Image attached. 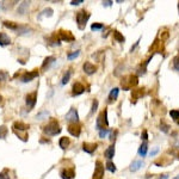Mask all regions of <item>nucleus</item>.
<instances>
[{
	"instance_id": "nucleus-45",
	"label": "nucleus",
	"mask_w": 179,
	"mask_h": 179,
	"mask_svg": "<svg viewBox=\"0 0 179 179\" xmlns=\"http://www.w3.org/2000/svg\"><path fill=\"white\" fill-rule=\"evenodd\" d=\"M2 103H4V99H2V97H1V96H0V106H1V105H2Z\"/></svg>"
},
{
	"instance_id": "nucleus-32",
	"label": "nucleus",
	"mask_w": 179,
	"mask_h": 179,
	"mask_svg": "<svg viewBox=\"0 0 179 179\" xmlns=\"http://www.w3.org/2000/svg\"><path fill=\"white\" fill-rule=\"evenodd\" d=\"M0 179H10L9 169H4V171L0 173Z\"/></svg>"
},
{
	"instance_id": "nucleus-8",
	"label": "nucleus",
	"mask_w": 179,
	"mask_h": 179,
	"mask_svg": "<svg viewBox=\"0 0 179 179\" xmlns=\"http://www.w3.org/2000/svg\"><path fill=\"white\" fill-rule=\"evenodd\" d=\"M59 37H60V40L61 41H67V42H72V41H74L75 40V37L73 36V34L70 32V31H67V30H63V29H61L59 32Z\"/></svg>"
},
{
	"instance_id": "nucleus-33",
	"label": "nucleus",
	"mask_w": 179,
	"mask_h": 179,
	"mask_svg": "<svg viewBox=\"0 0 179 179\" xmlns=\"http://www.w3.org/2000/svg\"><path fill=\"white\" fill-rule=\"evenodd\" d=\"M101 28H103V24L101 23H94V24H92L91 25V29L94 31V30H101Z\"/></svg>"
},
{
	"instance_id": "nucleus-30",
	"label": "nucleus",
	"mask_w": 179,
	"mask_h": 179,
	"mask_svg": "<svg viewBox=\"0 0 179 179\" xmlns=\"http://www.w3.org/2000/svg\"><path fill=\"white\" fill-rule=\"evenodd\" d=\"M169 116H171L173 120L177 121V120H179V111L178 110H171V111H169Z\"/></svg>"
},
{
	"instance_id": "nucleus-23",
	"label": "nucleus",
	"mask_w": 179,
	"mask_h": 179,
	"mask_svg": "<svg viewBox=\"0 0 179 179\" xmlns=\"http://www.w3.org/2000/svg\"><path fill=\"white\" fill-rule=\"evenodd\" d=\"M115 155V146H110L106 150H105V158L108 159H112Z\"/></svg>"
},
{
	"instance_id": "nucleus-27",
	"label": "nucleus",
	"mask_w": 179,
	"mask_h": 179,
	"mask_svg": "<svg viewBox=\"0 0 179 179\" xmlns=\"http://www.w3.org/2000/svg\"><path fill=\"white\" fill-rule=\"evenodd\" d=\"M147 149H148V148H147V143H146V142H143L142 145L140 146V149H139V154H140L141 157L145 158L146 154H147Z\"/></svg>"
},
{
	"instance_id": "nucleus-22",
	"label": "nucleus",
	"mask_w": 179,
	"mask_h": 179,
	"mask_svg": "<svg viewBox=\"0 0 179 179\" xmlns=\"http://www.w3.org/2000/svg\"><path fill=\"white\" fill-rule=\"evenodd\" d=\"M70 143V141H69V139L66 137V136H63V137H61L60 139V141H59V146L62 148V149H66Z\"/></svg>"
},
{
	"instance_id": "nucleus-35",
	"label": "nucleus",
	"mask_w": 179,
	"mask_h": 179,
	"mask_svg": "<svg viewBox=\"0 0 179 179\" xmlns=\"http://www.w3.org/2000/svg\"><path fill=\"white\" fill-rule=\"evenodd\" d=\"M173 68L177 69L179 72V56H176V57L173 59Z\"/></svg>"
},
{
	"instance_id": "nucleus-29",
	"label": "nucleus",
	"mask_w": 179,
	"mask_h": 179,
	"mask_svg": "<svg viewBox=\"0 0 179 179\" xmlns=\"http://www.w3.org/2000/svg\"><path fill=\"white\" fill-rule=\"evenodd\" d=\"M69 79H70V72L67 70V72L65 73V75H63L62 80H61V84H62V85H66L68 81H69Z\"/></svg>"
},
{
	"instance_id": "nucleus-44",
	"label": "nucleus",
	"mask_w": 179,
	"mask_h": 179,
	"mask_svg": "<svg viewBox=\"0 0 179 179\" xmlns=\"http://www.w3.org/2000/svg\"><path fill=\"white\" fill-rule=\"evenodd\" d=\"M112 4V1H103V5L104 6H110Z\"/></svg>"
},
{
	"instance_id": "nucleus-40",
	"label": "nucleus",
	"mask_w": 179,
	"mask_h": 179,
	"mask_svg": "<svg viewBox=\"0 0 179 179\" xmlns=\"http://www.w3.org/2000/svg\"><path fill=\"white\" fill-rule=\"evenodd\" d=\"M141 137H142L143 141L148 140V133H147V130H143V133H142V135H141Z\"/></svg>"
},
{
	"instance_id": "nucleus-46",
	"label": "nucleus",
	"mask_w": 179,
	"mask_h": 179,
	"mask_svg": "<svg viewBox=\"0 0 179 179\" xmlns=\"http://www.w3.org/2000/svg\"><path fill=\"white\" fill-rule=\"evenodd\" d=\"M177 123H178V124H179V120H177Z\"/></svg>"
},
{
	"instance_id": "nucleus-13",
	"label": "nucleus",
	"mask_w": 179,
	"mask_h": 179,
	"mask_svg": "<svg viewBox=\"0 0 179 179\" xmlns=\"http://www.w3.org/2000/svg\"><path fill=\"white\" fill-rule=\"evenodd\" d=\"M84 92H85V86L81 82H75L73 85V89H72V94L73 96H80Z\"/></svg>"
},
{
	"instance_id": "nucleus-24",
	"label": "nucleus",
	"mask_w": 179,
	"mask_h": 179,
	"mask_svg": "<svg viewBox=\"0 0 179 179\" xmlns=\"http://www.w3.org/2000/svg\"><path fill=\"white\" fill-rule=\"evenodd\" d=\"M142 165H143L142 161H134V162L130 165V171H131V172H135V171L140 169V167H142Z\"/></svg>"
},
{
	"instance_id": "nucleus-37",
	"label": "nucleus",
	"mask_w": 179,
	"mask_h": 179,
	"mask_svg": "<svg viewBox=\"0 0 179 179\" xmlns=\"http://www.w3.org/2000/svg\"><path fill=\"white\" fill-rule=\"evenodd\" d=\"M25 7H28V2H23L22 5H21V7H19V9H18V12H19V13H24V10H25Z\"/></svg>"
},
{
	"instance_id": "nucleus-15",
	"label": "nucleus",
	"mask_w": 179,
	"mask_h": 179,
	"mask_svg": "<svg viewBox=\"0 0 179 179\" xmlns=\"http://www.w3.org/2000/svg\"><path fill=\"white\" fill-rule=\"evenodd\" d=\"M145 93H146V89H143V87L133 90V91H131V98H133V101H135L136 99H139V98H141V97H143Z\"/></svg>"
},
{
	"instance_id": "nucleus-3",
	"label": "nucleus",
	"mask_w": 179,
	"mask_h": 179,
	"mask_svg": "<svg viewBox=\"0 0 179 179\" xmlns=\"http://www.w3.org/2000/svg\"><path fill=\"white\" fill-rule=\"evenodd\" d=\"M139 84V79L136 75H128L122 80V89L123 90H130L135 87Z\"/></svg>"
},
{
	"instance_id": "nucleus-2",
	"label": "nucleus",
	"mask_w": 179,
	"mask_h": 179,
	"mask_svg": "<svg viewBox=\"0 0 179 179\" xmlns=\"http://www.w3.org/2000/svg\"><path fill=\"white\" fill-rule=\"evenodd\" d=\"M43 133L48 136H56L57 134L61 133V127L56 120H51L47 125H44Z\"/></svg>"
},
{
	"instance_id": "nucleus-9",
	"label": "nucleus",
	"mask_w": 179,
	"mask_h": 179,
	"mask_svg": "<svg viewBox=\"0 0 179 179\" xmlns=\"http://www.w3.org/2000/svg\"><path fill=\"white\" fill-rule=\"evenodd\" d=\"M36 101H37V92H36V91L32 92V93H29V94L26 96V106H28L30 110L35 108Z\"/></svg>"
},
{
	"instance_id": "nucleus-14",
	"label": "nucleus",
	"mask_w": 179,
	"mask_h": 179,
	"mask_svg": "<svg viewBox=\"0 0 179 179\" xmlns=\"http://www.w3.org/2000/svg\"><path fill=\"white\" fill-rule=\"evenodd\" d=\"M84 72L86 73V74H89V75H92L93 73H96V70H97V67L93 65V63H91V62H85L84 63Z\"/></svg>"
},
{
	"instance_id": "nucleus-5",
	"label": "nucleus",
	"mask_w": 179,
	"mask_h": 179,
	"mask_svg": "<svg viewBox=\"0 0 179 179\" xmlns=\"http://www.w3.org/2000/svg\"><path fill=\"white\" fill-rule=\"evenodd\" d=\"M90 19V13L86 10H81L77 13V23L79 24V29H84L87 21Z\"/></svg>"
},
{
	"instance_id": "nucleus-28",
	"label": "nucleus",
	"mask_w": 179,
	"mask_h": 179,
	"mask_svg": "<svg viewBox=\"0 0 179 179\" xmlns=\"http://www.w3.org/2000/svg\"><path fill=\"white\" fill-rule=\"evenodd\" d=\"M113 37H115V40L118 41V42H124V41H125L124 36L121 34L120 31H115V32H113Z\"/></svg>"
},
{
	"instance_id": "nucleus-6",
	"label": "nucleus",
	"mask_w": 179,
	"mask_h": 179,
	"mask_svg": "<svg viewBox=\"0 0 179 179\" xmlns=\"http://www.w3.org/2000/svg\"><path fill=\"white\" fill-rule=\"evenodd\" d=\"M104 165L101 161H97L96 162V168H94V173H93V177L92 179H103L104 177Z\"/></svg>"
},
{
	"instance_id": "nucleus-7",
	"label": "nucleus",
	"mask_w": 179,
	"mask_h": 179,
	"mask_svg": "<svg viewBox=\"0 0 179 179\" xmlns=\"http://www.w3.org/2000/svg\"><path fill=\"white\" fill-rule=\"evenodd\" d=\"M68 133L74 136V137H79L80 133H81V127L79 123H69L68 124Z\"/></svg>"
},
{
	"instance_id": "nucleus-41",
	"label": "nucleus",
	"mask_w": 179,
	"mask_h": 179,
	"mask_svg": "<svg viewBox=\"0 0 179 179\" xmlns=\"http://www.w3.org/2000/svg\"><path fill=\"white\" fill-rule=\"evenodd\" d=\"M81 2H84V0H73V1H70V5H79V4H81Z\"/></svg>"
},
{
	"instance_id": "nucleus-21",
	"label": "nucleus",
	"mask_w": 179,
	"mask_h": 179,
	"mask_svg": "<svg viewBox=\"0 0 179 179\" xmlns=\"http://www.w3.org/2000/svg\"><path fill=\"white\" fill-rule=\"evenodd\" d=\"M118 92H120V90L117 87H115V89H112L110 91V93H109V103H112L113 101H116V98L118 97Z\"/></svg>"
},
{
	"instance_id": "nucleus-16",
	"label": "nucleus",
	"mask_w": 179,
	"mask_h": 179,
	"mask_svg": "<svg viewBox=\"0 0 179 179\" xmlns=\"http://www.w3.org/2000/svg\"><path fill=\"white\" fill-rule=\"evenodd\" d=\"M97 147H98V145L97 143H90V142H85L84 145H82V149L86 152V153H89V154H92L96 149H97Z\"/></svg>"
},
{
	"instance_id": "nucleus-34",
	"label": "nucleus",
	"mask_w": 179,
	"mask_h": 179,
	"mask_svg": "<svg viewBox=\"0 0 179 179\" xmlns=\"http://www.w3.org/2000/svg\"><path fill=\"white\" fill-rule=\"evenodd\" d=\"M97 108H98V101H97V99H94V101H93V104H92V108H91V112H90V113H91V115H93L94 111L97 110Z\"/></svg>"
},
{
	"instance_id": "nucleus-43",
	"label": "nucleus",
	"mask_w": 179,
	"mask_h": 179,
	"mask_svg": "<svg viewBox=\"0 0 179 179\" xmlns=\"http://www.w3.org/2000/svg\"><path fill=\"white\" fill-rule=\"evenodd\" d=\"M158 152H159V148H157V149H154V150H152V152H150V155H152V157H153V155H157Z\"/></svg>"
},
{
	"instance_id": "nucleus-25",
	"label": "nucleus",
	"mask_w": 179,
	"mask_h": 179,
	"mask_svg": "<svg viewBox=\"0 0 179 179\" xmlns=\"http://www.w3.org/2000/svg\"><path fill=\"white\" fill-rule=\"evenodd\" d=\"M7 133H9V129L6 125H0V139H5L7 136Z\"/></svg>"
},
{
	"instance_id": "nucleus-11",
	"label": "nucleus",
	"mask_w": 179,
	"mask_h": 179,
	"mask_svg": "<svg viewBox=\"0 0 179 179\" xmlns=\"http://www.w3.org/2000/svg\"><path fill=\"white\" fill-rule=\"evenodd\" d=\"M62 179H73L75 177V172L73 168H63L60 173Z\"/></svg>"
},
{
	"instance_id": "nucleus-36",
	"label": "nucleus",
	"mask_w": 179,
	"mask_h": 179,
	"mask_svg": "<svg viewBox=\"0 0 179 179\" xmlns=\"http://www.w3.org/2000/svg\"><path fill=\"white\" fill-rule=\"evenodd\" d=\"M79 54H80V51L79 50H77V51H73V53H70V54H68V59L69 60H73V59H75V57H78Z\"/></svg>"
},
{
	"instance_id": "nucleus-19",
	"label": "nucleus",
	"mask_w": 179,
	"mask_h": 179,
	"mask_svg": "<svg viewBox=\"0 0 179 179\" xmlns=\"http://www.w3.org/2000/svg\"><path fill=\"white\" fill-rule=\"evenodd\" d=\"M6 28H9V29H11V30H14V31H17V30H19V24H17V23L14 22H10V21H5V22L2 23Z\"/></svg>"
},
{
	"instance_id": "nucleus-18",
	"label": "nucleus",
	"mask_w": 179,
	"mask_h": 179,
	"mask_svg": "<svg viewBox=\"0 0 179 179\" xmlns=\"http://www.w3.org/2000/svg\"><path fill=\"white\" fill-rule=\"evenodd\" d=\"M48 42H49V44L51 45H60L61 43V40H60V37H59V35L57 32H54V34L51 35V37H49L48 38Z\"/></svg>"
},
{
	"instance_id": "nucleus-31",
	"label": "nucleus",
	"mask_w": 179,
	"mask_h": 179,
	"mask_svg": "<svg viewBox=\"0 0 179 179\" xmlns=\"http://www.w3.org/2000/svg\"><path fill=\"white\" fill-rule=\"evenodd\" d=\"M106 168H108L110 172H116V166H115V164L111 162V161H108V162H106Z\"/></svg>"
},
{
	"instance_id": "nucleus-12",
	"label": "nucleus",
	"mask_w": 179,
	"mask_h": 179,
	"mask_svg": "<svg viewBox=\"0 0 179 179\" xmlns=\"http://www.w3.org/2000/svg\"><path fill=\"white\" fill-rule=\"evenodd\" d=\"M36 77H38V70H32V72H25L22 77L23 82H29Z\"/></svg>"
},
{
	"instance_id": "nucleus-17",
	"label": "nucleus",
	"mask_w": 179,
	"mask_h": 179,
	"mask_svg": "<svg viewBox=\"0 0 179 179\" xmlns=\"http://www.w3.org/2000/svg\"><path fill=\"white\" fill-rule=\"evenodd\" d=\"M11 44V38L10 36L5 32H0V45L4 47V45H9Z\"/></svg>"
},
{
	"instance_id": "nucleus-10",
	"label": "nucleus",
	"mask_w": 179,
	"mask_h": 179,
	"mask_svg": "<svg viewBox=\"0 0 179 179\" xmlns=\"http://www.w3.org/2000/svg\"><path fill=\"white\" fill-rule=\"evenodd\" d=\"M66 120H67L68 122H70V123H78V121H79L78 111H77L75 109H70L69 112L66 115Z\"/></svg>"
},
{
	"instance_id": "nucleus-4",
	"label": "nucleus",
	"mask_w": 179,
	"mask_h": 179,
	"mask_svg": "<svg viewBox=\"0 0 179 179\" xmlns=\"http://www.w3.org/2000/svg\"><path fill=\"white\" fill-rule=\"evenodd\" d=\"M108 125H109V122H108V110L104 109L101 111V113H99L98 118H97V129L98 130L105 129Z\"/></svg>"
},
{
	"instance_id": "nucleus-39",
	"label": "nucleus",
	"mask_w": 179,
	"mask_h": 179,
	"mask_svg": "<svg viewBox=\"0 0 179 179\" xmlns=\"http://www.w3.org/2000/svg\"><path fill=\"white\" fill-rule=\"evenodd\" d=\"M160 128H161V130H162L164 133H167V131H168V125H167V124H165L164 122L161 123V125H160Z\"/></svg>"
},
{
	"instance_id": "nucleus-42",
	"label": "nucleus",
	"mask_w": 179,
	"mask_h": 179,
	"mask_svg": "<svg viewBox=\"0 0 179 179\" xmlns=\"http://www.w3.org/2000/svg\"><path fill=\"white\" fill-rule=\"evenodd\" d=\"M167 37H168V32H167V31H164V32L161 34V38H162V40H166Z\"/></svg>"
},
{
	"instance_id": "nucleus-26",
	"label": "nucleus",
	"mask_w": 179,
	"mask_h": 179,
	"mask_svg": "<svg viewBox=\"0 0 179 179\" xmlns=\"http://www.w3.org/2000/svg\"><path fill=\"white\" fill-rule=\"evenodd\" d=\"M53 13H54L53 9H50V7H49V9H45L44 11L41 12V14L38 16V19H41V18H42L43 16H48V17H51V16H53Z\"/></svg>"
},
{
	"instance_id": "nucleus-1",
	"label": "nucleus",
	"mask_w": 179,
	"mask_h": 179,
	"mask_svg": "<svg viewBox=\"0 0 179 179\" xmlns=\"http://www.w3.org/2000/svg\"><path fill=\"white\" fill-rule=\"evenodd\" d=\"M30 127L28 124H25L24 122H14L13 125H12L13 133L23 141H28V129Z\"/></svg>"
},
{
	"instance_id": "nucleus-38",
	"label": "nucleus",
	"mask_w": 179,
	"mask_h": 179,
	"mask_svg": "<svg viewBox=\"0 0 179 179\" xmlns=\"http://www.w3.org/2000/svg\"><path fill=\"white\" fill-rule=\"evenodd\" d=\"M108 134H109V130L108 129H101V130H99V136L101 137H105Z\"/></svg>"
},
{
	"instance_id": "nucleus-20",
	"label": "nucleus",
	"mask_w": 179,
	"mask_h": 179,
	"mask_svg": "<svg viewBox=\"0 0 179 179\" xmlns=\"http://www.w3.org/2000/svg\"><path fill=\"white\" fill-rule=\"evenodd\" d=\"M53 62H55V57H54V56H48L47 59H44V61H43L42 69H47V68H49Z\"/></svg>"
}]
</instances>
